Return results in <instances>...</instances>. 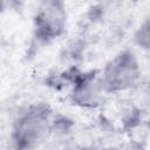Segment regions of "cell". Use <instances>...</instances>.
<instances>
[{"label":"cell","instance_id":"obj_1","mask_svg":"<svg viewBox=\"0 0 150 150\" xmlns=\"http://www.w3.org/2000/svg\"><path fill=\"white\" fill-rule=\"evenodd\" d=\"M53 110L46 103H35L19 114L11 132L13 150H34L53 131Z\"/></svg>","mask_w":150,"mask_h":150},{"label":"cell","instance_id":"obj_2","mask_svg":"<svg viewBox=\"0 0 150 150\" xmlns=\"http://www.w3.org/2000/svg\"><path fill=\"white\" fill-rule=\"evenodd\" d=\"M141 79V66L135 53L124 49L107 62L100 81L105 94H117L132 89Z\"/></svg>","mask_w":150,"mask_h":150},{"label":"cell","instance_id":"obj_3","mask_svg":"<svg viewBox=\"0 0 150 150\" xmlns=\"http://www.w3.org/2000/svg\"><path fill=\"white\" fill-rule=\"evenodd\" d=\"M68 14L66 4L60 0L41 1L33 19L34 38L40 43H50L67 30Z\"/></svg>","mask_w":150,"mask_h":150},{"label":"cell","instance_id":"obj_4","mask_svg":"<svg viewBox=\"0 0 150 150\" xmlns=\"http://www.w3.org/2000/svg\"><path fill=\"white\" fill-rule=\"evenodd\" d=\"M105 93L96 70L86 73L75 71L71 80L69 101L82 109H96L104 102Z\"/></svg>","mask_w":150,"mask_h":150},{"label":"cell","instance_id":"obj_5","mask_svg":"<svg viewBox=\"0 0 150 150\" xmlns=\"http://www.w3.org/2000/svg\"><path fill=\"white\" fill-rule=\"evenodd\" d=\"M134 42L142 49L148 50L150 46V20L146 18L134 34Z\"/></svg>","mask_w":150,"mask_h":150},{"label":"cell","instance_id":"obj_6","mask_svg":"<svg viewBox=\"0 0 150 150\" xmlns=\"http://www.w3.org/2000/svg\"><path fill=\"white\" fill-rule=\"evenodd\" d=\"M117 150H145V145L142 141H137V139H129L127 142H124L123 144H121Z\"/></svg>","mask_w":150,"mask_h":150},{"label":"cell","instance_id":"obj_7","mask_svg":"<svg viewBox=\"0 0 150 150\" xmlns=\"http://www.w3.org/2000/svg\"><path fill=\"white\" fill-rule=\"evenodd\" d=\"M93 150H117V148H112V146H104V148H100V149H93Z\"/></svg>","mask_w":150,"mask_h":150},{"label":"cell","instance_id":"obj_8","mask_svg":"<svg viewBox=\"0 0 150 150\" xmlns=\"http://www.w3.org/2000/svg\"><path fill=\"white\" fill-rule=\"evenodd\" d=\"M4 9H5V2L4 1H0V14L4 12Z\"/></svg>","mask_w":150,"mask_h":150},{"label":"cell","instance_id":"obj_9","mask_svg":"<svg viewBox=\"0 0 150 150\" xmlns=\"http://www.w3.org/2000/svg\"><path fill=\"white\" fill-rule=\"evenodd\" d=\"M75 150H93V149H88V148H81V149H75Z\"/></svg>","mask_w":150,"mask_h":150}]
</instances>
